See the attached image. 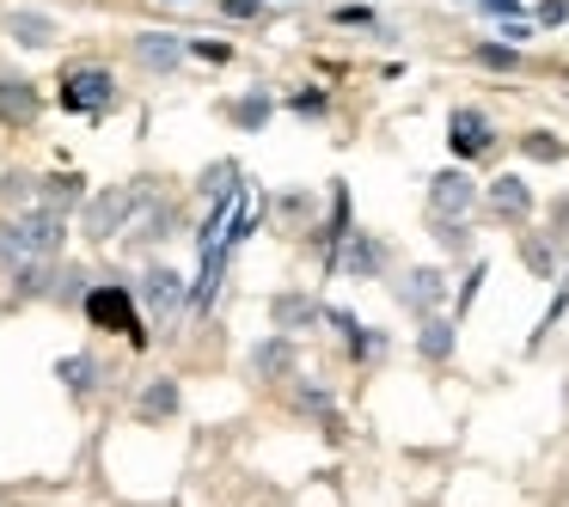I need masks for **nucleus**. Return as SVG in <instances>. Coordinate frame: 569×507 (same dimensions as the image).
<instances>
[{
	"label": "nucleus",
	"mask_w": 569,
	"mask_h": 507,
	"mask_svg": "<svg viewBox=\"0 0 569 507\" xmlns=\"http://www.w3.org/2000/svg\"><path fill=\"white\" fill-rule=\"evenodd\" d=\"M251 367H258V379H282V373L295 367V343H288V331H282V336H270V343H258Z\"/></svg>",
	"instance_id": "4468645a"
},
{
	"label": "nucleus",
	"mask_w": 569,
	"mask_h": 507,
	"mask_svg": "<svg viewBox=\"0 0 569 507\" xmlns=\"http://www.w3.org/2000/svg\"><path fill=\"white\" fill-rule=\"evenodd\" d=\"M398 300H405L410 312H422V318H429V312L447 300V282H441V270H410V275H405V287H398Z\"/></svg>",
	"instance_id": "9d476101"
},
{
	"label": "nucleus",
	"mask_w": 569,
	"mask_h": 507,
	"mask_svg": "<svg viewBox=\"0 0 569 507\" xmlns=\"http://www.w3.org/2000/svg\"><path fill=\"white\" fill-rule=\"evenodd\" d=\"M31 184H38V178L13 172V178H7V202H31Z\"/></svg>",
	"instance_id": "a878e982"
},
{
	"label": "nucleus",
	"mask_w": 569,
	"mask_h": 507,
	"mask_svg": "<svg viewBox=\"0 0 569 507\" xmlns=\"http://www.w3.org/2000/svg\"><path fill=\"white\" fill-rule=\"evenodd\" d=\"M417 348H422L429 361H447V355H453V324H447V318H435V312H429V318H422Z\"/></svg>",
	"instance_id": "dca6fc26"
},
{
	"label": "nucleus",
	"mask_w": 569,
	"mask_h": 507,
	"mask_svg": "<svg viewBox=\"0 0 569 507\" xmlns=\"http://www.w3.org/2000/svg\"><path fill=\"white\" fill-rule=\"evenodd\" d=\"M569 19V0H551V7H539V26H563Z\"/></svg>",
	"instance_id": "c85d7f7f"
},
{
	"label": "nucleus",
	"mask_w": 569,
	"mask_h": 507,
	"mask_svg": "<svg viewBox=\"0 0 569 507\" xmlns=\"http://www.w3.org/2000/svg\"><path fill=\"white\" fill-rule=\"evenodd\" d=\"M13 226H19V239H26L31 257H56V251H62V214L43 209V202L26 214V221H13Z\"/></svg>",
	"instance_id": "423d86ee"
},
{
	"label": "nucleus",
	"mask_w": 569,
	"mask_h": 507,
	"mask_svg": "<svg viewBox=\"0 0 569 507\" xmlns=\"http://www.w3.org/2000/svg\"><path fill=\"white\" fill-rule=\"evenodd\" d=\"M295 111H300V116H325V92H300Z\"/></svg>",
	"instance_id": "bb28decb"
},
{
	"label": "nucleus",
	"mask_w": 569,
	"mask_h": 507,
	"mask_svg": "<svg viewBox=\"0 0 569 507\" xmlns=\"http://www.w3.org/2000/svg\"><path fill=\"white\" fill-rule=\"evenodd\" d=\"M270 318H276V331H307V324L319 318V306H312L307 294H282V300L270 306Z\"/></svg>",
	"instance_id": "2eb2a0df"
},
{
	"label": "nucleus",
	"mask_w": 569,
	"mask_h": 507,
	"mask_svg": "<svg viewBox=\"0 0 569 507\" xmlns=\"http://www.w3.org/2000/svg\"><path fill=\"white\" fill-rule=\"evenodd\" d=\"M490 209L502 214V221H527V214H532V190L520 184V178H496V184H490Z\"/></svg>",
	"instance_id": "f8f14e48"
},
{
	"label": "nucleus",
	"mask_w": 569,
	"mask_h": 507,
	"mask_svg": "<svg viewBox=\"0 0 569 507\" xmlns=\"http://www.w3.org/2000/svg\"><path fill=\"white\" fill-rule=\"evenodd\" d=\"M478 62L483 68H520V55L508 50V43H478Z\"/></svg>",
	"instance_id": "b1692460"
},
{
	"label": "nucleus",
	"mask_w": 569,
	"mask_h": 507,
	"mask_svg": "<svg viewBox=\"0 0 569 507\" xmlns=\"http://www.w3.org/2000/svg\"><path fill=\"white\" fill-rule=\"evenodd\" d=\"M527 263H532L539 275H551V251H545V245H532V239H527Z\"/></svg>",
	"instance_id": "c756f323"
},
{
	"label": "nucleus",
	"mask_w": 569,
	"mask_h": 507,
	"mask_svg": "<svg viewBox=\"0 0 569 507\" xmlns=\"http://www.w3.org/2000/svg\"><path fill=\"white\" fill-rule=\"evenodd\" d=\"M7 38H13L19 50H50V43H56V19L38 13V7H13V13H7Z\"/></svg>",
	"instance_id": "6e6552de"
},
{
	"label": "nucleus",
	"mask_w": 569,
	"mask_h": 507,
	"mask_svg": "<svg viewBox=\"0 0 569 507\" xmlns=\"http://www.w3.org/2000/svg\"><path fill=\"white\" fill-rule=\"evenodd\" d=\"M478 202V184H471L466 172H435V184H429V209L441 214V221H459V214Z\"/></svg>",
	"instance_id": "39448f33"
},
{
	"label": "nucleus",
	"mask_w": 569,
	"mask_h": 507,
	"mask_svg": "<svg viewBox=\"0 0 569 507\" xmlns=\"http://www.w3.org/2000/svg\"><path fill=\"white\" fill-rule=\"evenodd\" d=\"M0 263H7V270L31 263V251H26V239H19V226H13V221H0Z\"/></svg>",
	"instance_id": "412c9836"
},
{
	"label": "nucleus",
	"mask_w": 569,
	"mask_h": 507,
	"mask_svg": "<svg viewBox=\"0 0 569 507\" xmlns=\"http://www.w3.org/2000/svg\"><path fill=\"white\" fill-rule=\"evenodd\" d=\"M227 19H258V0H221Z\"/></svg>",
	"instance_id": "cd10ccee"
},
{
	"label": "nucleus",
	"mask_w": 569,
	"mask_h": 507,
	"mask_svg": "<svg viewBox=\"0 0 569 507\" xmlns=\"http://www.w3.org/2000/svg\"><path fill=\"white\" fill-rule=\"evenodd\" d=\"M233 184H239V165L233 160H214L209 172H202V202H221Z\"/></svg>",
	"instance_id": "aec40b11"
},
{
	"label": "nucleus",
	"mask_w": 569,
	"mask_h": 507,
	"mask_svg": "<svg viewBox=\"0 0 569 507\" xmlns=\"http://www.w3.org/2000/svg\"><path fill=\"white\" fill-rule=\"evenodd\" d=\"M136 190H123V184H111V190H99V196L80 209V226H87V239H111V233H123V221L136 214Z\"/></svg>",
	"instance_id": "7ed1b4c3"
},
{
	"label": "nucleus",
	"mask_w": 569,
	"mask_h": 507,
	"mask_svg": "<svg viewBox=\"0 0 569 507\" xmlns=\"http://www.w3.org/2000/svg\"><path fill=\"white\" fill-rule=\"evenodd\" d=\"M166 221H172V209H166V202H148V221L136 226V239H160Z\"/></svg>",
	"instance_id": "393cba45"
},
{
	"label": "nucleus",
	"mask_w": 569,
	"mask_h": 507,
	"mask_svg": "<svg viewBox=\"0 0 569 507\" xmlns=\"http://www.w3.org/2000/svg\"><path fill=\"white\" fill-rule=\"evenodd\" d=\"M38 111H43V99H38L31 80H0V123L7 129H31Z\"/></svg>",
	"instance_id": "0eeeda50"
},
{
	"label": "nucleus",
	"mask_w": 569,
	"mask_h": 507,
	"mask_svg": "<svg viewBox=\"0 0 569 507\" xmlns=\"http://www.w3.org/2000/svg\"><path fill=\"white\" fill-rule=\"evenodd\" d=\"M136 55H141V68L166 74V68L184 62V38H172V31H148V38H136Z\"/></svg>",
	"instance_id": "9b49d317"
},
{
	"label": "nucleus",
	"mask_w": 569,
	"mask_h": 507,
	"mask_svg": "<svg viewBox=\"0 0 569 507\" xmlns=\"http://www.w3.org/2000/svg\"><path fill=\"white\" fill-rule=\"evenodd\" d=\"M172 409H178V385L172 379H153L148 392H141V416H148V422L172 416Z\"/></svg>",
	"instance_id": "a211bd4d"
},
{
	"label": "nucleus",
	"mask_w": 569,
	"mask_h": 507,
	"mask_svg": "<svg viewBox=\"0 0 569 507\" xmlns=\"http://www.w3.org/2000/svg\"><path fill=\"white\" fill-rule=\"evenodd\" d=\"M38 202H43V209H56V214L74 209V202H80V178H43Z\"/></svg>",
	"instance_id": "6ab92c4d"
},
{
	"label": "nucleus",
	"mask_w": 569,
	"mask_h": 507,
	"mask_svg": "<svg viewBox=\"0 0 569 507\" xmlns=\"http://www.w3.org/2000/svg\"><path fill=\"white\" fill-rule=\"evenodd\" d=\"M331 263H337V270H349V275H373V270H380V245H373V239L343 233V251H331Z\"/></svg>",
	"instance_id": "ddd939ff"
},
{
	"label": "nucleus",
	"mask_w": 569,
	"mask_h": 507,
	"mask_svg": "<svg viewBox=\"0 0 569 507\" xmlns=\"http://www.w3.org/2000/svg\"><path fill=\"white\" fill-rule=\"evenodd\" d=\"M56 373H62V379H68V392H74V397H87L92 385H99V361H92V355H68V361H62V367H56Z\"/></svg>",
	"instance_id": "f3484780"
},
{
	"label": "nucleus",
	"mask_w": 569,
	"mask_h": 507,
	"mask_svg": "<svg viewBox=\"0 0 569 507\" xmlns=\"http://www.w3.org/2000/svg\"><path fill=\"white\" fill-rule=\"evenodd\" d=\"M87 318H92V331H117V336H129V343H148V331H141V312H136V294H129L123 282H104V287H87Z\"/></svg>",
	"instance_id": "f257e3e1"
},
{
	"label": "nucleus",
	"mask_w": 569,
	"mask_h": 507,
	"mask_svg": "<svg viewBox=\"0 0 569 507\" xmlns=\"http://www.w3.org/2000/svg\"><path fill=\"white\" fill-rule=\"evenodd\" d=\"M117 99V74L111 68H68L62 74V111L74 116H104Z\"/></svg>",
	"instance_id": "f03ea898"
},
{
	"label": "nucleus",
	"mask_w": 569,
	"mask_h": 507,
	"mask_svg": "<svg viewBox=\"0 0 569 507\" xmlns=\"http://www.w3.org/2000/svg\"><path fill=\"white\" fill-rule=\"evenodd\" d=\"M239 123H246V129H263V123H270V99H263V92H251V99L239 104Z\"/></svg>",
	"instance_id": "5701e85b"
},
{
	"label": "nucleus",
	"mask_w": 569,
	"mask_h": 507,
	"mask_svg": "<svg viewBox=\"0 0 569 507\" xmlns=\"http://www.w3.org/2000/svg\"><path fill=\"white\" fill-rule=\"evenodd\" d=\"M520 153H527V160H545V165H551V160H563V141L545 135V129H532V135L520 141Z\"/></svg>",
	"instance_id": "4be33fe9"
},
{
	"label": "nucleus",
	"mask_w": 569,
	"mask_h": 507,
	"mask_svg": "<svg viewBox=\"0 0 569 507\" xmlns=\"http://www.w3.org/2000/svg\"><path fill=\"white\" fill-rule=\"evenodd\" d=\"M483 7H496V13H515L520 0H483Z\"/></svg>",
	"instance_id": "7c9ffc66"
},
{
	"label": "nucleus",
	"mask_w": 569,
	"mask_h": 507,
	"mask_svg": "<svg viewBox=\"0 0 569 507\" xmlns=\"http://www.w3.org/2000/svg\"><path fill=\"white\" fill-rule=\"evenodd\" d=\"M141 294H148V306L160 312V318H172V312H184L190 300V282L178 270H148V282H141Z\"/></svg>",
	"instance_id": "1a4fd4ad"
},
{
	"label": "nucleus",
	"mask_w": 569,
	"mask_h": 507,
	"mask_svg": "<svg viewBox=\"0 0 569 507\" xmlns=\"http://www.w3.org/2000/svg\"><path fill=\"white\" fill-rule=\"evenodd\" d=\"M490 141H496V129H490V116H483V111L459 104V111L447 116V148H453L459 160H478V153H490Z\"/></svg>",
	"instance_id": "20e7f679"
}]
</instances>
